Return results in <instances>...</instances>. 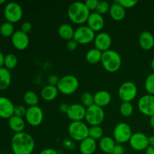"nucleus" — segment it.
Returning a JSON list of instances; mask_svg holds the SVG:
<instances>
[{
  "label": "nucleus",
  "instance_id": "obj_1",
  "mask_svg": "<svg viewBox=\"0 0 154 154\" xmlns=\"http://www.w3.org/2000/svg\"><path fill=\"white\" fill-rule=\"evenodd\" d=\"M35 146L34 138L27 132L15 133L11 138V149L14 154H32Z\"/></svg>",
  "mask_w": 154,
  "mask_h": 154
},
{
  "label": "nucleus",
  "instance_id": "obj_2",
  "mask_svg": "<svg viewBox=\"0 0 154 154\" xmlns=\"http://www.w3.org/2000/svg\"><path fill=\"white\" fill-rule=\"evenodd\" d=\"M90 11L85 3L81 2H75L69 6L68 16L69 20L74 23L83 24L87 22Z\"/></svg>",
  "mask_w": 154,
  "mask_h": 154
},
{
  "label": "nucleus",
  "instance_id": "obj_3",
  "mask_svg": "<svg viewBox=\"0 0 154 154\" xmlns=\"http://www.w3.org/2000/svg\"><path fill=\"white\" fill-rule=\"evenodd\" d=\"M101 63L107 72H115L118 71L121 66L122 59L118 52L109 49L102 52Z\"/></svg>",
  "mask_w": 154,
  "mask_h": 154
},
{
  "label": "nucleus",
  "instance_id": "obj_4",
  "mask_svg": "<svg viewBox=\"0 0 154 154\" xmlns=\"http://www.w3.org/2000/svg\"><path fill=\"white\" fill-rule=\"evenodd\" d=\"M89 127L83 121L71 122L68 128L70 138L75 141H82L89 137Z\"/></svg>",
  "mask_w": 154,
  "mask_h": 154
},
{
  "label": "nucleus",
  "instance_id": "obj_5",
  "mask_svg": "<svg viewBox=\"0 0 154 154\" xmlns=\"http://www.w3.org/2000/svg\"><path fill=\"white\" fill-rule=\"evenodd\" d=\"M59 92L64 95H71L78 90L79 81L72 75H66L60 78L58 85L57 86Z\"/></svg>",
  "mask_w": 154,
  "mask_h": 154
},
{
  "label": "nucleus",
  "instance_id": "obj_6",
  "mask_svg": "<svg viewBox=\"0 0 154 154\" xmlns=\"http://www.w3.org/2000/svg\"><path fill=\"white\" fill-rule=\"evenodd\" d=\"M85 120L87 123L91 126H100L101 123L105 120V111L103 108L95 104L89 108H87Z\"/></svg>",
  "mask_w": 154,
  "mask_h": 154
},
{
  "label": "nucleus",
  "instance_id": "obj_7",
  "mask_svg": "<svg viewBox=\"0 0 154 154\" xmlns=\"http://www.w3.org/2000/svg\"><path fill=\"white\" fill-rule=\"evenodd\" d=\"M96 37L95 32L88 26L81 25L75 29L73 38L80 45H87L93 42Z\"/></svg>",
  "mask_w": 154,
  "mask_h": 154
},
{
  "label": "nucleus",
  "instance_id": "obj_8",
  "mask_svg": "<svg viewBox=\"0 0 154 154\" xmlns=\"http://www.w3.org/2000/svg\"><path fill=\"white\" fill-rule=\"evenodd\" d=\"M114 139L117 144H124L129 142L132 135L131 126L126 123H120L114 129Z\"/></svg>",
  "mask_w": 154,
  "mask_h": 154
},
{
  "label": "nucleus",
  "instance_id": "obj_9",
  "mask_svg": "<svg viewBox=\"0 0 154 154\" xmlns=\"http://www.w3.org/2000/svg\"><path fill=\"white\" fill-rule=\"evenodd\" d=\"M138 93L136 85L132 81H126L120 85L118 96L123 102H131L135 99Z\"/></svg>",
  "mask_w": 154,
  "mask_h": 154
},
{
  "label": "nucleus",
  "instance_id": "obj_10",
  "mask_svg": "<svg viewBox=\"0 0 154 154\" xmlns=\"http://www.w3.org/2000/svg\"><path fill=\"white\" fill-rule=\"evenodd\" d=\"M22 7L15 2H11L5 5L4 9V15L8 22L17 23L21 20L23 17Z\"/></svg>",
  "mask_w": 154,
  "mask_h": 154
},
{
  "label": "nucleus",
  "instance_id": "obj_11",
  "mask_svg": "<svg viewBox=\"0 0 154 154\" xmlns=\"http://www.w3.org/2000/svg\"><path fill=\"white\" fill-rule=\"evenodd\" d=\"M26 121L32 126H38L42 123L44 119V113L39 106L29 107L25 116Z\"/></svg>",
  "mask_w": 154,
  "mask_h": 154
},
{
  "label": "nucleus",
  "instance_id": "obj_12",
  "mask_svg": "<svg viewBox=\"0 0 154 154\" xmlns=\"http://www.w3.org/2000/svg\"><path fill=\"white\" fill-rule=\"evenodd\" d=\"M138 108L140 112L145 116H154V96L147 94L144 95L138 102Z\"/></svg>",
  "mask_w": 154,
  "mask_h": 154
},
{
  "label": "nucleus",
  "instance_id": "obj_13",
  "mask_svg": "<svg viewBox=\"0 0 154 154\" xmlns=\"http://www.w3.org/2000/svg\"><path fill=\"white\" fill-rule=\"evenodd\" d=\"M129 143L133 150L143 151L149 147V137L142 132H135L132 134Z\"/></svg>",
  "mask_w": 154,
  "mask_h": 154
},
{
  "label": "nucleus",
  "instance_id": "obj_14",
  "mask_svg": "<svg viewBox=\"0 0 154 154\" xmlns=\"http://www.w3.org/2000/svg\"><path fill=\"white\" fill-rule=\"evenodd\" d=\"M87 108L81 104L75 103L69 105L66 115L72 122L82 121L85 119Z\"/></svg>",
  "mask_w": 154,
  "mask_h": 154
},
{
  "label": "nucleus",
  "instance_id": "obj_15",
  "mask_svg": "<svg viewBox=\"0 0 154 154\" xmlns=\"http://www.w3.org/2000/svg\"><path fill=\"white\" fill-rule=\"evenodd\" d=\"M11 42L17 50L23 51L29 45V38L28 34L22 30H16L11 36Z\"/></svg>",
  "mask_w": 154,
  "mask_h": 154
},
{
  "label": "nucleus",
  "instance_id": "obj_16",
  "mask_svg": "<svg viewBox=\"0 0 154 154\" xmlns=\"http://www.w3.org/2000/svg\"><path fill=\"white\" fill-rule=\"evenodd\" d=\"M93 42H94L95 48L96 49L99 50L102 52H105L110 49L112 39L108 33L105 32H102L96 35Z\"/></svg>",
  "mask_w": 154,
  "mask_h": 154
},
{
  "label": "nucleus",
  "instance_id": "obj_17",
  "mask_svg": "<svg viewBox=\"0 0 154 154\" xmlns=\"http://www.w3.org/2000/svg\"><path fill=\"white\" fill-rule=\"evenodd\" d=\"M14 105L7 97L0 96V117L9 119L14 115Z\"/></svg>",
  "mask_w": 154,
  "mask_h": 154
},
{
  "label": "nucleus",
  "instance_id": "obj_18",
  "mask_svg": "<svg viewBox=\"0 0 154 154\" xmlns=\"http://www.w3.org/2000/svg\"><path fill=\"white\" fill-rule=\"evenodd\" d=\"M87 23V26L95 32L102 30L105 26V20L103 16L97 12H91Z\"/></svg>",
  "mask_w": 154,
  "mask_h": 154
},
{
  "label": "nucleus",
  "instance_id": "obj_19",
  "mask_svg": "<svg viewBox=\"0 0 154 154\" xmlns=\"http://www.w3.org/2000/svg\"><path fill=\"white\" fill-rule=\"evenodd\" d=\"M139 45L144 51H150L154 47V36L151 32L144 31L141 33L138 38Z\"/></svg>",
  "mask_w": 154,
  "mask_h": 154
},
{
  "label": "nucleus",
  "instance_id": "obj_20",
  "mask_svg": "<svg viewBox=\"0 0 154 154\" xmlns=\"http://www.w3.org/2000/svg\"><path fill=\"white\" fill-rule=\"evenodd\" d=\"M109 14L114 20L120 21L126 17V9L120 5L117 1H115L110 6Z\"/></svg>",
  "mask_w": 154,
  "mask_h": 154
},
{
  "label": "nucleus",
  "instance_id": "obj_21",
  "mask_svg": "<svg viewBox=\"0 0 154 154\" xmlns=\"http://www.w3.org/2000/svg\"><path fill=\"white\" fill-rule=\"evenodd\" d=\"M79 149L82 154H93L97 149V143L96 140L88 137L81 141Z\"/></svg>",
  "mask_w": 154,
  "mask_h": 154
},
{
  "label": "nucleus",
  "instance_id": "obj_22",
  "mask_svg": "<svg viewBox=\"0 0 154 154\" xmlns=\"http://www.w3.org/2000/svg\"><path fill=\"white\" fill-rule=\"evenodd\" d=\"M111 101V96L107 90H99L94 94V103L98 106L103 108L109 105Z\"/></svg>",
  "mask_w": 154,
  "mask_h": 154
},
{
  "label": "nucleus",
  "instance_id": "obj_23",
  "mask_svg": "<svg viewBox=\"0 0 154 154\" xmlns=\"http://www.w3.org/2000/svg\"><path fill=\"white\" fill-rule=\"evenodd\" d=\"M116 141L114 138L109 136H104L99 140V148L105 154H111L114 151Z\"/></svg>",
  "mask_w": 154,
  "mask_h": 154
},
{
  "label": "nucleus",
  "instance_id": "obj_24",
  "mask_svg": "<svg viewBox=\"0 0 154 154\" xmlns=\"http://www.w3.org/2000/svg\"><path fill=\"white\" fill-rule=\"evenodd\" d=\"M8 126L12 131L18 133V132H23L26 126V123L23 117L13 115L8 119Z\"/></svg>",
  "mask_w": 154,
  "mask_h": 154
},
{
  "label": "nucleus",
  "instance_id": "obj_25",
  "mask_svg": "<svg viewBox=\"0 0 154 154\" xmlns=\"http://www.w3.org/2000/svg\"><path fill=\"white\" fill-rule=\"evenodd\" d=\"M59 90L57 87L52 85L45 86L41 91V96L42 99L45 101H53L57 98Z\"/></svg>",
  "mask_w": 154,
  "mask_h": 154
},
{
  "label": "nucleus",
  "instance_id": "obj_26",
  "mask_svg": "<svg viewBox=\"0 0 154 154\" xmlns=\"http://www.w3.org/2000/svg\"><path fill=\"white\" fill-rule=\"evenodd\" d=\"M58 34L64 40L69 41L71 39H73L75 29L70 24L63 23L59 26Z\"/></svg>",
  "mask_w": 154,
  "mask_h": 154
},
{
  "label": "nucleus",
  "instance_id": "obj_27",
  "mask_svg": "<svg viewBox=\"0 0 154 154\" xmlns=\"http://www.w3.org/2000/svg\"><path fill=\"white\" fill-rule=\"evenodd\" d=\"M11 82V75L9 69L5 67L0 68V90H6Z\"/></svg>",
  "mask_w": 154,
  "mask_h": 154
},
{
  "label": "nucleus",
  "instance_id": "obj_28",
  "mask_svg": "<svg viewBox=\"0 0 154 154\" xmlns=\"http://www.w3.org/2000/svg\"><path fill=\"white\" fill-rule=\"evenodd\" d=\"M102 52L95 48L89 50L86 54V60L90 64H96L102 60Z\"/></svg>",
  "mask_w": 154,
  "mask_h": 154
},
{
  "label": "nucleus",
  "instance_id": "obj_29",
  "mask_svg": "<svg viewBox=\"0 0 154 154\" xmlns=\"http://www.w3.org/2000/svg\"><path fill=\"white\" fill-rule=\"evenodd\" d=\"M23 101L27 105H29V107H32L38 105L39 99L38 95L34 91L29 90V91L26 92L24 94Z\"/></svg>",
  "mask_w": 154,
  "mask_h": 154
},
{
  "label": "nucleus",
  "instance_id": "obj_30",
  "mask_svg": "<svg viewBox=\"0 0 154 154\" xmlns=\"http://www.w3.org/2000/svg\"><path fill=\"white\" fill-rule=\"evenodd\" d=\"M14 32V26L12 23L6 21L0 25V34L4 37L12 36Z\"/></svg>",
  "mask_w": 154,
  "mask_h": 154
},
{
  "label": "nucleus",
  "instance_id": "obj_31",
  "mask_svg": "<svg viewBox=\"0 0 154 154\" xmlns=\"http://www.w3.org/2000/svg\"><path fill=\"white\" fill-rule=\"evenodd\" d=\"M103 129L100 126H90L89 129V137L96 141L103 138Z\"/></svg>",
  "mask_w": 154,
  "mask_h": 154
},
{
  "label": "nucleus",
  "instance_id": "obj_32",
  "mask_svg": "<svg viewBox=\"0 0 154 154\" xmlns=\"http://www.w3.org/2000/svg\"><path fill=\"white\" fill-rule=\"evenodd\" d=\"M17 57L13 54H8L5 56L4 66L8 69H13L17 65Z\"/></svg>",
  "mask_w": 154,
  "mask_h": 154
},
{
  "label": "nucleus",
  "instance_id": "obj_33",
  "mask_svg": "<svg viewBox=\"0 0 154 154\" xmlns=\"http://www.w3.org/2000/svg\"><path fill=\"white\" fill-rule=\"evenodd\" d=\"M134 111L133 105L131 102H123L120 107V112L122 116L125 117H130Z\"/></svg>",
  "mask_w": 154,
  "mask_h": 154
},
{
  "label": "nucleus",
  "instance_id": "obj_34",
  "mask_svg": "<svg viewBox=\"0 0 154 154\" xmlns=\"http://www.w3.org/2000/svg\"><path fill=\"white\" fill-rule=\"evenodd\" d=\"M81 105H84L86 108L94 105V95L89 92H85L82 93L81 96Z\"/></svg>",
  "mask_w": 154,
  "mask_h": 154
},
{
  "label": "nucleus",
  "instance_id": "obj_35",
  "mask_svg": "<svg viewBox=\"0 0 154 154\" xmlns=\"http://www.w3.org/2000/svg\"><path fill=\"white\" fill-rule=\"evenodd\" d=\"M144 87L148 94L154 96V72L147 77L144 82Z\"/></svg>",
  "mask_w": 154,
  "mask_h": 154
},
{
  "label": "nucleus",
  "instance_id": "obj_36",
  "mask_svg": "<svg viewBox=\"0 0 154 154\" xmlns=\"http://www.w3.org/2000/svg\"><path fill=\"white\" fill-rule=\"evenodd\" d=\"M110 5L106 1H99L97 8H96V12L100 14H105L110 10Z\"/></svg>",
  "mask_w": 154,
  "mask_h": 154
},
{
  "label": "nucleus",
  "instance_id": "obj_37",
  "mask_svg": "<svg viewBox=\"0 0 154 154\" xmlns=\"http://www.w3.org/2000/svg\"><path fill=\"white\" fill-rule=\"evenodd\" d=\"M121 6H123L125 9L126 8H131L136 5L138 3V1L136 0H118L117 1Z\"/></svg>",
  "mask_w": 154,
  "mask_h": 154
},
{
  "label": "nucleus",
  "instance_id": "obj_38",
  "mask_svg": "<svg viewBox=\"0 0 154 154\" xmlns=\"http://www.w3.org/2000/svg\"><path fill=\"white\" fill-rule=\"evenodd\" d=\"M26 110L23 105H16L14 107V115L20 117H23L26 114Z\"/></svg>",
  "mask_w": 154,
  "mask_h": 154
},
{
  "label": "nucleus",
  "instance_id": "obj_39",
  "mask_svg": "<svg viewBox=\"0 0 154 154\" xmlns=\"http://www.w3.org/2000/svg\"><path fill=\"white\" fill-rule=\"evenodd\" d=\"M63 147L69 150H73L75 149V143L72 138H66L63 142Z\"/></svg>",
  "mask_w": 154,
  "mask_h": 154
},
{
  "label": "nucleus",
  "instance_id": "obj_40",
  "mask_svg": "<svg viewBox=\"0 0 154 154\" xmlns=\"http://www.w3.org/2000/svg\"><path fill=\"white\" fill-rule=\"evenodd\" d=\"M84 3H85L86 6L89 9V11H91L96 10V8L99 4V0H87Z\"/></svg>",
  "mask_w": 154,
  "mask_h": 154
},
{
  "label": "nucleus",
  "instance_id": "obj_41",
  "mask_svg": "<svg viewBox=\"0 0 154 154\" xmlns=\"http://www.w3.org/2000/svg\"><path fill=\"white\" fill-rule=\"evenodd\" d=\"M60 78L57 76V75H54V74H52V75H49L48 78V82L49 85L52 86H56L57 87L59 84V81H60Z\"/></svg>",
  "mask_w": 154,
  "mask_h": 154
},
{
  "label": "nucleus",
  "instance_id": "obj_42",
  "mask_svg": "<svg viewBox=\"0 0 154 154\" xmlns=\"http://www.w3.org/2000/svg\"><path fill=\"white\" fill-rule=\"evenodd\" d=\"M78 43L75 40V39H71V40L68 41L67 44H66V48H67L69 51H73L77 49L78 48Z\"/></svg>",
  "mask_w": 154,
  "mask_h": 154
},
{
  "label": "nucleus",
  "instance_id": "obj_43",
  "mask_svg": "<svg viewBox=\"0 0 154 154\" xmlns=\"http://www.w3.org/2000/svg\"><path fill=\"white\" fill-rule=\"evenodd\" d=\"M32 26L31 23L28 22V21H26V22L23 23L22 25H21L20 30H22L23 32L28 34V32H29L32 30Z\"/></svg>",
  "mask_w": 154,
  "mask_h": 154
},
{
  "label": "nucleus",
  "instance_id": "obj_44",
  "mask_svg": "<svg viewBox=\"0 0 154 154\" xmlns=\"http://www.w3.org/2000/svg\"><path fill=\"white\" fill-rule=\"evenodd\" d=\"M124 153H125L124 147L120 144H116L112 154H124Z\"/></svg>",
  "mask_w": 154,
  "mask_h": 154
},
{
  "label": "nucleus",
  "instance_id": "obj_45",
  "mask_svg": "<svg viewBox=\"0 0 154 154\" xmlns=\"http://www.w3.org/2000/svg\"><path fill=\"white\" fill-rule=\"evenodd\" d=\"M39 154H59L58 152L53 148H46L39 153Z\"/></svg>",
  "mask_w": 154,
  "mask_h": 154
},
{
  "label": "nucleus",
  "instance_id": "obj_46",
  "mask_svg": "<svg viewBox=\"0 0 154 154\" xmlns=\"http://www.w3.org/2000/svg\"><path fill=\"white\" fill-rule=\"evenodd\" d=\"M69 105H67V104L62 103V104H60V106H59V110H60L62 113L66 114V113H67L68 109H69Z\"/></svg>",
  "mask_w": 154,
  "mask_h": 154
},
{
  "label": "nucleus",
  "instance_id": "obj_47",
  "mask_svg": "<svg viewBox=\"0 0 154 154\" xmlns=\"http://www.w3.org/2000/svg\"><path fill=\"white\" fill-rule=\"evenodd\" d=\"M145 154H154V146H150L145 150Z\"/></svg>",
  "mask_w": 154,
  "mask_h": 154
},
{
  "label": "nucleus",
  "instance_id": "obj_48",
  "mask_svg": "<svg viewBox=\"0 0 154 154\" xmlns=\"http://www.w3.org/2000/svg\"><path fill=\"white\" fill-rule=\"evenodd\" d=\"M4 60H5V56L4 54L2 53V51H0V68L2 67V66L4 65Z\"/></svg>",
  "mask_w": 154,
  "mask_h": 154
},
{
  "label": "nucleus",
  "instance_id": "obj_49",
  "mask_svg": "<svg viewBox=\"0 0 154 154\" xmlns=\"http://www.w3.org/2000/svg\"><path fill=\"white\" fill-rule=\"evenodd\" d=\"M149 145L154 146V135L149 137Z\"/></svg>",
  "mask_w": 154,
  "mask_h": 154
},
{
  "label": "nucleus",
  "instance_id": "obj_50",
  "mask_svg": "<svg viewBox=\"0 0 154 154\" xmlns=\"http://www.w3.org/2000/svg\"><path fill=\"white\" fill-rule=\"evenodd\" d=\"M150 125L152 128L154 129V116L150 117Z\"/></svg>",
  "mask_w": 154,
  "mask_h": 154
},
{
  "label": "nucleus",
  "instance_id": "obj_51",
  "mask_svg": "<svg viewBox=\"0 0 154 154\" xmlns=\"http://www.w3.org/2000/svg\"><path fill=\"white\" fill-rule=\"evenodd\" d=\"M150 66H151L152 70H153V72H154V58L153 59V60H152L151 63H150Z\"/></svg>",
  "mask_w": 154,
  "mask_h": 154
},
{
  "label": "nucleus",
  "instance_id": "obj_52",
  "mask_svg": "<svg viewBox=\"0 0 154 154\" xmlns=\"http://www.w3.org/2000/svg\"><path fill=\"white\" fill-rule=\"evenodd\" d=\"M5 2V0H0V5L3 4V3Z\"/></svg>",
  "mask_w": 154,
  "mask_h": 154
},
{
  "label": "nucleus",
  "instance_id": "obj_53",
  "mask_svg": "<svg viewBox=\"0 0 154 154\" xmlns=\"http://www.w3.org/2000/svg\"><path fill=\"white\" fill-rule=\"evenodd\" d=\"M0 154H5V153H1Z\"/></svg>",
  "mask_w": 154,
  "mask_h": 154
},
{
  "label": "nucleus",
  "instance_id": "obj_54",
  "mask_svg": "<svg viewBox=\"0 0 154 154\" xmlns=\"http://www.w3.org/2000/svg\"><path fill=\"white\" fill-rule=\"evenodd\" d=\"M111 154H112V153H111Z\"/></svg>",
  "mask_w": 154,
  "mask_h": 154
}]
</instances>
